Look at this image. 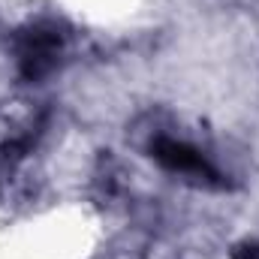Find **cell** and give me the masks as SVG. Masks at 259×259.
<instances>
[{"instance_id": "1", "label": "cell", "mask_w": 259, "mask_h": 259, "mask_svg": "<svg viewBox=\"0 0 259 259\" xmlns=\"http://www.w3.org/2000/svg\"><path fill=\"white\" fill-rule=\"evenodd\" d=\"M154 157L166 166V169H172V172H181V175H202L205 181H217L220 175L208 166V160L190 148V145H184V142H175V139H157L154 142Z\"/></svg>"}, {"instance_id": "2", "label": "cell", "mask_w": 259, "mask_h": 259, "mask_svg": "<svg viewBox=\"0 0 259 259\" xmlns=\"http://www.w3.org/2000/svg\"><path fill=\"white\" fill-rule=\"evenodd\" d=\"M232 259H259V244H238L235 250H232Z\"/></svg>"}]
</instances>
